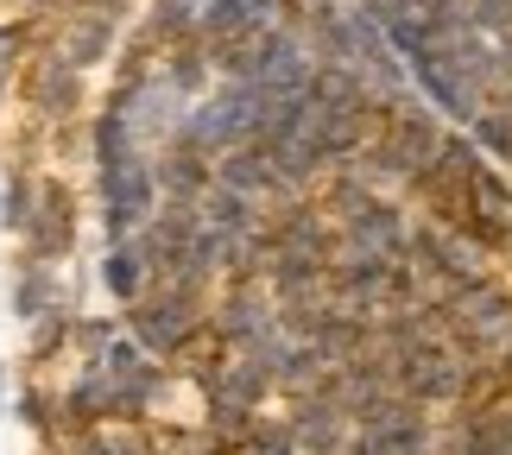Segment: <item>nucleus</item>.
<instances>
[{
  "mask_svg": "<svg viewBox=\"0 0 512 455\" xmlns=\"http://www.w3.org/2000/svg\"><path fill=\"white\" fill-rule=\"evenodd\" d=\"M13 380H19V361H13V354H0V424L13 418Z\"/></svg>",
  "mask_w": 512,
  "mask_h": 455,
  "instance_id": "12",
  "label": "nucleus"
},
{
  "mask_svg": "<svg viewBox=\"0 0 512 455\" xmlns=\"http://www.w3.org/2000/svg\"><path fill=\"white\" fill-rule=\"evenodd\" d=\"M152 171H159L165 203H177V209H203V196L215 190V158H203L190 140H177V133L152 152Z\"/></svg>",
  "mask_w": 512,
  "mask_h": 455,
  "instance_id": "7",
  "label": "nucleus"
},
{
  "mask_svg": "<svg viewBox=\"0 0 512 455\" xmlns=\"http://www.w3.org/2000/svg\"><path fill=\"white\" fill-rule=\"evenodd\" d=\"M159 203H165V190H159V171H152V152L127 158L114 177H89V228L102 247L133 241L159 215Z\"/></svg>",
  "mask_w": 512,
  "mask_h": 455,
  "instance_id": "1",
  "label": "nucleus"
},
{
  "mask_svg": "<svg viewBox=\"0 0 512 455\" xmlns=\"http://www.w3.org/2000/svg\"><path fill=\"white\" fill-rule=\"evenodd\" d=\"M89 234V184H76L70 171H45V196H38V222L13 253H26L38 266H76Z\"/></svg>",
  "mask_w": 512,
  "mask_h": 455,
  "instance_id": "2",
  "label": "nucleus"
},
{
  "mask_svg": "<svg viewBox=\"0 0 512 455\" xmlns=\"http://www.w3.org/2000/svg\"><path fill=\"white\" fill-rule=\"evenodd\" d=\"M209 304L215 298H196V291H177V285H152L140 304L121 310V323H127V335L152 354V361H177L184 342L209 323Z\"/></svg>",
  "mask_w": 512,
  "mask_h": 455,
  "instance_id": "4",
  "label": "nucleus"
},
{
  "mask_svg": "<svg viewBox=\"0 0 512 455\" xmlns=\"http://www.w3.org/2000/svg\"><path fill=\"white\" fill-rule=\"evenodd\" d=\"M70 455H114V443H108V430H95V437H76V443H64Z\"/></svg>",
  "mask_w": 512,
  "mask_h": 455,
  "instance_id": "13",
  "label": "nucleus"
},
{
  "mask_svg": "<svg viewBox=\"0 0 512 455\" xmlns=\"http://www.w3.org/2000/svg\"><path fill=\"white\" fill-rule=\"evenodd\" d=\"M13 108L26 114V121H38V127H64V121H89L95 95H89V76L70 70L64 57L45 45V51H32L26 64H19V102Z\"/></svg>",
  "mask_w": 512,
  "mask_h": 455,
  "instance_id": "3",
  "label": "nucleus"
},
{
  "mask_svg": "<svg viewBox=\"0 0 512 455\" xmlns=\"http://www.w3.org/2000/svg\"><path fill=\"white\" fill-rule=\"evenodd\" d=\"M152 291V272L140 260V247L121 241V247H95V298H102L108 310H127V304H140Z\"/></svg>",
  "mask_w": 512,
  "mask_h": 455,
  "instance_id": "9",
  "label": "nucleus"
},
{
  "mask_svg": "<svg viewBox=\"0 0 512 455\" xmlns=\"http://www.w3.org/2000/svg\"><path fill=\"white\" fill-rule=\"evenodd\" d=\"M0 298L19 329L45 323L51 310H76L70 304V266H38L26 253H7V272H0Z\"/></svg>",
  "mask_w": 512,
  "mask_h": 455,
  "instance_id": "5",
  "label": "nucleus"
},
{
  "mask_svg": "<svg viewBox=\"0 0 512 455\" xmlns=\"http://www.w3.org/2000/svg\"><path fill=\"white\" fill-rule=\"evenodd\" d=\"M121 38H127L121 19L89 13V7H64V13L51 19V51L64 57L70 70H83V76L108 70V64H114V51H121Z\"/></svg>",
  "mask_w": 512,
  "mask_h": 455,
  "instance_id": "6",
  "label": "nucleus"
},
{
  "mask_svg": "<svg viewBox=\"0 0 512 455\" xmlns=\"http://www.w3.org/2000/svg\"><path fill=\"white\" fill-rule=\"evenodd\" d=\"M38 196H45V171L38 165H0V241L19 247L38 222Z\"/></svg>",
  "mask_w": 512,
  "mask_h": 455,
  "instance_id": "10",
  "label": "nucleus"
},
{
  "mask_svg": "<svg viewBox=\"0 0 512 455\" xmlns=\"http://www.w3.org/2000/svg\"><path fill=\"white\" fill-rule=\"evenodd\" d=\"M76 367V310H51L45 323L19 329V373H45V380H57V373Z\"/></svg>",
  "mask_w": 512,
  "mask_h": 455,
  "instance_id": "8",
  "label": "nucleus"
},
{
  "mask_svg": "<svg viewBox=\"0 0 512 455\" xmlns=\"http://www.w3.org/2000/svg\"><path fill=\"white\" fill-rule=\"evenodd\" d=\"M114 335H121V310H76V361H95V354H102L108 342H114Z\"/></svg>",
  "mask_w": 512,
  "mask_h": 455,
  "instance_id": "11",
  "label": "nucleus"
}]
</instances>
